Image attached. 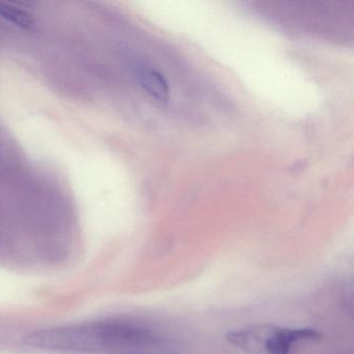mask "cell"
Instances as JSON below:
<instances>
[{
    "mask_svg": "<svg viewBox=\"0 0 354 354\" xmlns=\"http://www.w3.org/2000/svg\"><path fill=\"white\" fill-rule=\"evenodd\" d=\"M148 329L126 323H99L61 327L26 335V343L42 349L97 351L106 348L134 347L152 343Z\"/></svg>",
    "mask_w": 354,
    "mask_h": 354,
    "instance_id": "cell-1",
    "label": "cell"
},
{
    "mask_svg": "<svg viewBox=\"0 0 354 354\" xmlns=\"http://www.w3.org/2000/svg\"><path fill=\"white\" fill-rule=\"evenodd\" d=\"M140 86L151 96L159 101H165L169 97V86L163 76L154 70H144L138 76Z\"/></svg>",
    "mask_w": 354,
    "mask_h": 354,
    "instance_id": "cell-3",
    "label": "cell"
},
{
    "mask_svg": "<svg viewBox=\"0 0 354 354\" xmlns=\"http://www.w3.org/2000/svg\"><path fill=\"white\" fill-rule=\"evenodd\" d=\"M0 17H3L8 22H11L14 26L24 28V30L32 28V24H34L32 16L17 8L6 5V3H0Z\"/></svg>",
    "mask_w": 354,
    "mask_h": 354,
    "instance_id": "cell-4",
    "label": "cell"
},
{
    "mask_svg": "<svg viewBox=\"0 0 354 354\" xmlns=\"http://www.w3.org/2000/svg\"><path fill=\"white\" fill-rule=\"evenodd\" d=\"M319 339H321V333L316 329L279 328L270 325L263 346V352L265 354H290L292 346L296 342Z\"/></svg>",
    "mask_w": 354,
    "mask_h": 354,
    "instance_id": "cell-2",
    "label": "cell"
}]
</instances>
